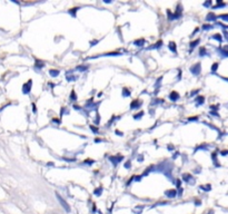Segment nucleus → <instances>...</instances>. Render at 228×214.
<instances>
[{"label": "nucleus", "mask_w": 228, "mask_h": 214, "mask_svg": "<svg viewBox=\"0 0 228 214\" xmlns=\"http://www.w3.org/2000/svg\"><path fill=\"white\" fill-rule=\"evenodd\" d=\"M56 196H57L58 202H59V203H60V205L62 206V208H64V210H65L66 212H68V213H69L71 210H70V206H69V204H68L67 202H66V200H65V198H62V196H61L59 193H57V192H56Z\"/></svg>", "instance_id": "nucleus-1"}, {"label": "nucleus", "mask_w": 228, "mask_h": 214, "mask_svg": "<svg viewBox=\"0 0 228 214\" xmlns=\"http://www.w3.org/2000/svg\"><path fill=\"white\" fill-rule=\"evenodd\" d=\"M181 17H183V7H181L180 3H178V5H177L176 10H175V12L171 15V21H173V20L180 19Z\"/></svg>", "instance_id": "nucleus-2"}, {"label": "nucleus", "mask_w": 228, "mask_h": 214, "mask_svg": "<svg viewBox=\"0 0 228 214\" xmlns=\"http://www.w3.org/2000/svg\"><path fill=\"white\" fill-rule=\"evenodd\" d=\"M189 71L194 75V76H199L200 73H201V64H200V62L194 64L193 66H190Z\"/></svg>", "instance_id": "nucleus-3"}, {"label": "nucleus", "mask_w": 228, "mask_h": 214, "mask_svg": "<svg viewBox=\"0 0 228 214\" xmlns=\"http://www.w3.org/2000/svg\"><path fill=\"white\" fill-rule=\"evenodd\" d=\"M31 87H32V79H29L26 84H23L22 87H21L22 94L23 95H29L30 94V91H31Z\"/></svg>", "instance_id": "nucleus-4"}, {"label": "nucleus", "mask_w": 228, "mask_h": 214, "mask_svg": "<svg viewBox=\"0 0 228 214\" xmlns=\"http://www.w3.org/2000/svg\"><path fill=\"white\" fill-rule=\"evenodd\" d=\"M122 159H124V156L120 155V154H118V155H113V156H110L109 157L110 163H111L114 166H117Z\"/></svg>", "instance_id": "nucleus-5"}, {"label": "nucleus", "mask_w": 228, "mask_h": 214, "mask_svg": "<svg viewBox=\"0 0 228 214\" xmlns=\"http://www.w3.org/2000/svg\"><path fill=\"white\" fill-rule=\"evenodd\" d=\"M183 181L186 182V183H188V184H195V178L193 177V175L191 174H189V173H184L183 174Z\"/></svg>", "instance_id": "nucleus-6"}, {"label": "nucleus", "mask_w": 228, "mask_h": 214, "mask_svg": "<svg viewBox=\"0 0 228 214\" xmlns=\"http://www.w3.org/2000/svg\"><path fill=\"white\" fill-rule=\"evenodd\" d=\"M168 98H169V101H179L180 95H179L178 91L173 90V91H170V94H169Z\"/></svg>", "instance_id": "nucleus-7"}, {"label": "nucleus", "mask_w": 228, "mask_h": 214, "mask_svg": "<svg viewBox=\"0 0 228 214\" xmlns=\"http://www.w3.org/2000/svg\"><path fill=\"white\" fill-rule=\"evenodd\" d=\"M165 195H166L168 198L176 197V196H177V190H176V188H170V190H167V191H165Z\"/></svg>", "instance_id": "nucleus-8"}, {"label": "nucleus", "mask_w": 228, "mask_h": 214, "mask_svg": "<svg viewBox=\"0 0 228 214\" xmlns=\"http://www.w3.org/2000/svg\"><path fill=\"white\" fill-rule=\"evenodd\" d=\"M141 104H142V101H139L138 98H137V99H134V101L130 103V109H138L139 107L141 106Z\"/></svg>", "instance_id": "nucleus-9"}, {"label": "nucleus", "mask_w": 228, "mask_h": 214, "mask_svg": "<svg viewBox=\"0 0 228 214\" xmlns=\"http://www.w3.org/2000/svg\"><path fill=\"white\" fill-rule=\"evenodd\" d=\"M195 103H196V106H201V105L205 104V97L204 96H197L195 98Z\"/></svg>", "instance_id": "nucleus-10"}, {"label": "nucleus", "mask_w": 228, "mask_h": 214, "mask_svg": "<svg viewBox=\"0 0 228 214\" xmlns=\"http://www.w3.org/2000/svg\"><path fill=\"white\" fill-rule=\"evenodd\" d=\"M66 78H67L68 81H75L77 80V76H75V75H72V71H67L66 73Z\"/></svg>", "instance_id": "nucleus-11"}, {"label": "nucleus", "mask_w": 228, "mask_h": 214, "mask_svg": "<svg viewBox=\"0 0 228 214\" xmlns=\"http://www.w3.org/2000/svg\"><path fill=\"white\" fill-rule=\"evenodd\" d=\"M168 49L170 50L171 52H174V54H177V45L175 41H169V44H168Z\"/></svg>", "instance_id": "nucleus-12"}, {"label": "nucleus", "mask_w": 228, "mask_h": 214, "mask_svg": "<svg viewBox=\"0 0 228 214\" xmlns=\"http://www.w3.org/2000/svg\"><path fill=\"white\" fill-rule=\"evenodd\" d=\"M134 45H135L136 47H142L144 45H146V39H144V38L136 39L135 41H134Z\"/></svg>", "instance_id": "nucleus-13"}, {"label": "nucleus", "mask_w": 228, "mask_h": 214, "mask_svg": "<svg viewBox=\"0 0 228 214\" xmlns=\"http://www.w3.org/2000/svg\"><path fill=\"white\" fill-rule=\"evenodd\" d=\"M163 40H158L156 44H154V46H149V47H147V49H159V48H161V46H163Z\"/></svg>", "instance_id": "nucleus-14"}, {"label": "nucleus", "mask_w": 228, "mask_h": 214, "mask_svg": "<svg viewBox=\"0 0 228 214\" xmlns=\"http://www.w3.org/2000/svg\"><path fill=\"white\" fill-rule=\"evenodd\" d=\"M121 95H122V97H125V98H127V97H130V95H131V90L129 89V88H122L121 89Z\"/></svg>", "instance_id": "nucleus-15"}, {"label": "nucleus", "mask_w": 228, "mask_h": 214, "mask_svg": "<svg viewBox=\"0 0 228 214\" xmlns=\"http://www.w3.org/2000/svg\"><path fill=\"white\" fill-rule=\"evenodd\" d=\"M45 67V62H41V60H36V62H35V69H37V70H40V69H42Z\"/></svg>", "instance_id": "nucleus-16"}, {"label": "nucleus", "mask_w": 228, "mask_h": 214, "mask_svg": "<svg viewBox=\"0 0 228 214\" xmlns=\"http://www.w3.org/2000/svg\"><path fill=\"white\" fill-rule=\"evenodd\" d=\"M206 20L209 21V23H210V21H216V20H217V16H216L214 12H209L208 15L206 16Z\"/></svg>", "instance_id": "nucleus-17"}, {"label": "nucleus", "mask_w": 228, "mask_h": 214, "mask_svg": "<svg viewBox=\"0 0 228 214\" xmlns=\"http://www.w3.org/2000/svg\"><path fill=\"white\" fill-rule=\"evenodd\" d=\"M103 192V186H99V187H97L93 190V195H95V196H101Z\"/></svg>", "instance_id": "nucleus-18"}, {"label": "nucleus", "mask_w": 228, "mask_h": 214, "mask_svg": "<svg viewBox=\"0 0 228 214\" xmlns=\"http://www.w3.org/2000/svg\"><path fill=\"white\" fill-rule=\"evenodd\" d=\"M59 74H60V71L58 70V69H50V70H49V75H50V77H52V78L58 77Z\"/></svg>", "instance_id": "nucleus-19"}, {"label": "nucleus", "mask_w": 228, "mask_h": 214, "mask_svg": "<svg viewBox=\"0 0 228 214\" xmlns=\"http://www.w3.org/2000/svg\"><path fill=\"white\" fill-rule=\"evenodd\" d=\"M224 7H226V3L223 2L222 0H217L216 1V6L212 7V9H218V8H224Z\"/></svg>", "instance_id": "nucleus-20"}, {"label": "nucleus", "mask_w": 228, "mask_h": 214, "mask_svg": "<svg viewBox=\"0 0 228 214\" xmlns=\"http://www.w3.org/2000/svg\"><path fill=\"white\" fill-rule=\"evenodd\" d=\"M199 42H200V39H199V38H198V39H196V40H194V41H191V42H190V44H189L190 51H191V50H193L194 48H196V46L198 45Z\"/></svg>", "instance_id": "nucleus-21"}, {"label": "nucleus", "mask_w": 228, "mask_h": 214, "mask_svg": "<svg viewBox=\"0 0 228 214\" xmlns=\"http://www.w3.org/2000/svg\"><path fill=\"white\" fill-rule=\"evenodd\" d=\"M199 188L201 191H205V192H209L212 191V185L210 184H206V185H200Z\"/></svg>", "instance_id": "nucleus-22"}, {"label": "nucleus", "mask_w": 228, "mask_h": 214, "mask_svg": "<svg viewBox=\"0 0 228 214\" xmlns=\"http://www.w3.org/2000/svg\"><path fill=\"white\" fill-rule=\"evenodd\" d=\"M144 115H145V113H144V112H142V110H140L139 113H137V114H135V115H134V119H135V120H139V119H141V118H142V116H144Z\"/></svg>", "instance_id": "nucleus-23"}, {"label": "nucleus", "mask_w": 228, "mask_h": 214, "mask_svg": "<svg viewBox=\"0 0 228 214\" xmlns=\"http://www.w3.org/2000/svg\"><path fill=\"white\" fill-rule=\"evenodd\" d=\"M87 69H88V66H87V65H79V66H77V67H76V70L81 71V73L86 71Z\"/></svg>", "instance_id": "nucleus-24"}, {"label": "nucleus", "mask_w": 228, "mask_h": 214, "mask_svg": "<svg viewBox=\"0 0 228 214\" xmlns=\"http://www.w3.org/2000/svg\"><path fill=\"white\" fill-rule=\"evenodd\" d=\"M79 9H80L79 7H76V8H72V9L68 10V13H69V15H71V16H72V17H74V18H75V17H76V12H77V11H78V10H79Z\"/></svg>", "instance_id": "nucleus-25"}, {"label": "nucleus", "mask_w": 228, "mask_h": 214, "mask_svg": "<svg viewBox=\"0 0 228 214\" xmlns=\"http://www.w3.org/2000/svg\"><path fill=\"white\" fill-rule=\"evenodd\" d=\"M212 28H214V26H212V23H205V25H202L201 26V29L206 30V31H207V30H212Z\"/></svg>", "instance_id": "nucleus-26"}, {"label": "nucleus", "mask_w": 228, "mask_h": 214, "mask_svg": "<svg viewBox=\"0 0 228 214\" xmlns=\"http://www.w3.org/2000/svg\"><path fill=\"white\" fill-rule=\"evenodd\" d=\"M212 38L215 39V40H217L218 42H222V41H223V37H222V35H220V34H215V35H212Z\"/></svg>", "instance_id": "nucleus-27"}, {"label": "nucleus", "mask_w": 228, "mask_h": 214, "mask_svg": "<svg viewBox=\"0 0 228 214\" xmlns=\"http://www.w3.org/2000/svg\"><path fill=\"white\" fill-rule=\"evenodd\" d=\"M142 208H144V205H140V206H136L135 208H134V213H136V214H141V212H142Z\"/></svg>", "instance_id": "nucleus-28"}, {"label": "nucleus", "mask_w": 228, "mask_h": 214, "mask_svg": "<svg viewBox=\"0 0 228 214\" xmlns=\"http://www.w3.org/2000/svg\"><path fill=\"white\" fill-rule=\"evenodd\" d=\"M218 50H219V51H220V52H222V54H223V56H224L225 58H226V57H227V56H228V52H227V46H225L224 48H218Z\"/></svg>", "instance_id": "nucleus-29"}, {"label": "nucleus", "mask_w": 228, "mask_h": 214, "mask_svg": "<svg viewBox=\"0 0 228 214\" xmlns=\"http://www.w3.org/2000/svg\"><path fill=\"white\" fill-rule=\"evenodd\" d=\"M218 67H219V62H214V64H212V69H210V70H212V74H215L216 71H217V69H218Z\"/></svg>", "instance_id": "nucleus-30"}, {"label": "nucleus", "mask_w": 228, "mask_h": 214, "mask_svg": "<svg viewBox=\"0 0 228 214\" xmlns=\"http://www.w3.org/2000/svg\"><path fill=\"white\" fill-rule=\"evenodd\" d=\"M120 55H121V52L114 51V52H107V54H103V55H101V56H105V57H110V56H120Z\"/></svg>", "instance_id": "nucleus-31"}, {"label": "nucleus", "mask_w": 228, "mask_h": 214, "mask_svg": "<svg viewBox=\"0 0 228 214\" xmlns=\"http://www.w3.org/2000/svg\"><path fill=\"white\" fill-rule=\"evenodd\" d=\"M70 101H77V95H76V91L72 89L71 90V93H70Z\"/></svg>", "instance_id": "nucleus-32"}, {"label": "nucleus", "mask_w": 228, "mask_h": 214, "mask_svg": "<svg viewBox=\"0 0 228 214\" xmlns=\"http://www.w3.org/2000/svg\"><path fill=\"white\" fill-rule=\"evenodd\" d=\"M207 148H208V145H205V144H204V145H199V146H197L196 148H195V152H194V153H196L197 151H198V149H202V151H206Z\"/></svg>", "instance_id": "nucleus-33"}, {"label": "nucleus", "mask_w": 228, "mask_h": 214, "mask_svg": "<svg viewBox=\"0 0 228 214\" xmlns=\"http://www.w3.org/2000/svg\"><path fill=\"white\" fill-rule=\"evenodd\" d=\"M206 54H207V50H206V47H200V49H199V56L200 57H202V56H205Z\"/></svg>", "instance_id": "nucleus-34"}, {"label": "nucleus", "mask_w": 228, "mask_h": 214, "mask_svg": "<svg viewBox=\"0 0 228 214\" xmlns=\"http://www.w3.org/2000/svg\"><path fill=\"white\" fill-rule=\"evenodd\" d=\"M223 19L224 21H227L228 20V15L227 13H224V15H219V16H217V19Z\"/></svg>", "instance_id": "nucleus-35"}, {"label": "nucleus", "mask_w": 228, "mask_h": 214, "mask_svg": "<svg viewBox=\"0 0 228 214\" xmlns=\"http://www.w3.org/2000/svg\"><path fill=\"white\" fill-rule=\"evenodd\" d=\"M124 167H125L126 169H131V162H130V161H127V162H125V164H124Z\"/></svg>", "instance_id": "nucleus-36"}, {"label": "nucleus", "mask_w": 228, "mask_h": 214, "mask_svg": "<svg viewBox=\"0 0 228 214\" xmlns=\"http://www.w3.org/2000/svg\"><path fill=\"white\" fill-rule=\"evenodd\" d=\"M151 169H152V166H150V167H147V169H145V172L142 173V175H141V176H147L148 174H149V173H150Z\"/></svg>", "instance_id": "nucleus-37"}, {"label": "nucleus", "mask_w": 228, "mask_h": 214, "mask_svg": "<svg viewBox=\"0 0 228 214\" xmlns=\"http://www.w3.org/2000/svg\"><path fill=\"white\" fill-rule=\"evenodd\" d=\"M174 183L176 184V188H180V187H181V181H180L179 178H177L176 181H174Z\"/></svg>", "instance_id": "nucleus-38"}, {"label": "nucleus", "mask_w": 228, "mask_h": 214, "mask_svg": "<svg viewBox=\"0 0 228 214\" xmlns=\"http://www.w3.org/2000/svg\"><path fill=\"white\" fill-rule=\"evenodd\" d=\"M90 130H91V132H92L93 134H98V127H97V126L90 125Z\"/></svg>", "instance_id": "nucleus-39"}, {"label": "nucleus", "mask_w": 228, "mask_h": 214, "mask_svg": "<svg viewBox=\"0 0 228 214\" xmlns=\"http://www.w3.org/2000/svg\"><path fill=\"white\" fill-rule=\"evenodd\" d=\"M93 163H95V161H93V159H85L84 164H86V165H92Z\"/></svg>", "instance_id": "nucleus-40"}, {"label": "nucleus", "mask_w": 228, "mask_h": 214, "mask_svg": "<svg viewBox=\"0 0 228 214\" xmlns=\"http://www.w3.org/2000/svg\"><path fill=\"white\" fill-rule=\"evenodd\" d=\"M168 202H159V203H156V204L152 205V208H155V206H163V205H167Z\"/></svg>", "instance_id": "nucleus-41"}, {"label": "nucleus", "mask_w": 228, "mask_h": 214, "mask_svg": "<svg viewBox=\"0 0 228 214\" xmlns=\"http://www.w3.org/2000/svg\"><path fill=\"white\" fill-rule=\"evenodd\" d=\"M93 122H95V125H98L99 124V122H100V116H99V114H97L96 115V119H93Z\"/></svg>", "instance_id": "nucleus-42"}, {"label": "nucleus", "mask_w": 228, "mask_h": 214, "mask_svg": "<svg viewBox=\"0 0 228 214\" xmlns=\"http://www.w3.org/2000/svg\"><path fill=\"white\" fill-rule=\"evenodd\" d=\"M161 79H163V77H159V78H158V79H157V81H156V84H155V86H156V87H157V89H158V87H159V86H160Z\"/></svg>", "instance_id": "nucleus-43"}, {"label": "nucleus", "mask_w": 228, "mask_h": 214, "mask_svg": "<svg viewBox=\"0 0 228 214\" xmlns=\"http://www.w3.org/2000/svg\"><path fill=\"white\" fill-rule=\"evenodd\" d=\"M98 41H99L98 39H95V40H91V41H90V46H91V47H93V46H96L97 44H98Z\"/></svg>", "instance_id": "nucleus-44"}, {"label": "nucleus", "mask_w": 228, "mask_h": 214, "mask_svg": "<svg viewBox=\"0 0 228 214\" xmlns=\"http://www.w3.org/2000/svg\"><path fill=\"white\" fill-rule=\"evenodd\" d=\"M137 161H138V162H144V155H142V154H139V155L137 156Z\"/></svg>", "instance_id": "nucleus-45"}, {"label": "nucleus", "mask_w": 228, "mask_h": 214, "mask_svg": "<svg viewBox=\"0 0 228 214\" xmlns=\"http://www.w3.org/2000/svg\"><path fill=\"white\" fill-rule=\"evenodd\" d=\"M96 212H97V205L93 203V204H92V208H91V213L95 214Z\"/></svg>", "instance_id": "nucleus-46"}, {"label": "nucleus", "mask_w": 228, "mask_h": 214, "mask_svg": "<svg viewBox=\"0 0 228 214\" xmlns=\"http://www.w3.org/2000/svg\"><path fill=\"white\" fill-rule=\"evenodd\" d=\"M115 133H116V135H117V136H124V133H122V132H120L119 130H116Z\"/></svg>", "instance_id": "nucleus-47"}, {"label": "nucleus", "mask_w": 228, "mask_h": 214, "mask_svg": "<svg viewBox=\"0 0 228 214\" xmlns=\"http://www.w3.org/2000/svg\"><path fill=\"white\" fill-rule=\"evenodd\" d=\"M199 93V89H196V90H191V93H190V96L193 97V96H195V95H197Z\"/></svg>", "instance_id": "nucleus-48"}, {"label": "nucleus", "mask_w": 228, "mask_h": 214, "mask_svg": "<svg viewBox=\"0 0 228 214\" xmlns=\"http://www.w3.org/2000/svg\"><path fill=\"white\" fill-rule=\"evenodd\" d=\"M212 2L210 1V0H208V1H206L205 3H204V6L205 7H212Z\"/></svg>", "instance_id": "nucleus-49"}, {"label": "nucleus", "mask_w": 228, "mask_h": 214, "mask_svg": "<svg viewBox=\"0 0 228 214\" xmlns=\"http://www.w3.org/2000/svg\"><path fill=\"white\" fill-rule=\"evenodd\" d=\"M164 101H159V99H154V101H152V105H158L160 104V103H163Z\"/></svg>", "instance_id": "nucleus-50"}, {"label": "nucleus", "mask_w": 228, "mask_h": 214, "mask_svg": "<svg viewBox=\"0 0 228 214\" xmlns=\"http://www.w3.org/2000/svg\"><path fill=\"white\" fill-rule=\"evenodd\" d=\"M188 120H189V122H196V120H198V117H197V116H195V117H189V118H188Z\"/></svg>", "instance_id": "nucleus-51"}, {"label": "nucleus", "mask_w": 228, "mask_h": 214, "mask_svg": "<svg viewBox=\"0 0 228 214\" xmlns=\"http://www.w3.org/2000/svg\"><path fill=\"white\" fill-rule=\"evenodd\" d=\"M141 177H142L141 175H138V176H134V178H135V181H136V182H140V181H141Z\"/></svg>", "instance_id": "nucleus-52"}, {"label": "nucleus", "mask_w": 228, "mask_h": 214, "mask_svg": "<svg viewBox=\"0 0 228 214\" xmlns=\"http://www.w3.org/2000/svg\"><path fill=\"white\" fill-rule=\"evenodd\" d=\"M52 122H54V123H56V124H58V125H59V124L61 123L59 118H52Z\"/></svg>", "instance_id": "nucleus-53"}, {"label": "nucleus", "mask_w": 228, "mask_h": 214, "mask_svg": "<svg viewBox=\"0 0 228 214\" xmlns=\"http://www.w3.org/2000/svg\"><path fill=\"white\" fill-rule=\"evenodd\" d=\"M132 181H134V176H132V177H130V180H128V181H127L126 185H127V186H129V184H131V182H132Z\"/></svg>", "instance_id": "nucleus-54"}, {"label": "nucleus", "mask_w": 228, "mask_h": 214, "mask_svg": "<svg viewBox=\"0 0 228 214\" xmlns=\"http://www.w3.org/2000/svg\"><path fill=\"white\" fill-rule=\"evenodd\" d=\"M195 205H196V206H200V205H201V201L196 200V201H195Z\"/></svg>", "instance_id": "nucleus-55"}, {"label": "nucleus", "mask_w": 228, "mask_h": 214, "mask_svg": "<svg viewBox=\"0 0 228 214\" xmlns=\"http://www.w3.org/2000/svg\"><path fill=\"white\" fill-rule=\"evenodd\" d=\"M72 108H74L75 110H80V109H81L80 106H78V105H74V106H72Z\"/></svg>", "instance_id": "nucleus-56"}, {"label": "nucleus", "mask_w": 228, "mask_h": 214, "mask_svg": "<svg viewBox=\"0 0 228 214\" xmlns=\"http://www.w3.org/2000/svg\"><path fill=\"white\" fill-rule=\"evenodd\" d=\"M65 159V161H66V162H69V163H71V162H75V161H76V159H75V158H64Z\"/></svg>", "instance_id": "nucleus-57"}, {"label": "nucleus", "mask_w": 228, "mask_h": 214, "mask_svg": "<svg viewBox=\"0 0 228 214\" xmlns=\"http://www.w3.org/2000/svg\"><path fill=\"white\" fill-rule=\"evenodd\" d=\"M220 154H222L223 156H226V155H227V154H228V152H227V151H226V149H224V151H222V152H220Z\"/></svg>", "instance_id": "nucleus-58"}, {"label": "nucleus", "mask_w": 228, "mask_h": 214, "mask_svg": "<svg viewBox=\"0 0 228 214\" xmlns=\"http://www.w3.org/2000/svg\"><path fill=\"white\" fill-rule=\"evenodd\" d=\"M31 107H32V112H33V113H37V108H36V105L32 104Z\"/></svg>", "instance_id": "nucleus-59"}, {"label": "nucleus", "mask_w": 228, "mask_h": 214, "mask_svg": "<svg viewBox=\"0 0 228 214\" xmlns=\"http://www.w3.org/2000/svg\"><path fill=\"white\" fill-rule=\"evenodd\" d=\"M178 156H179V153H178V152H176V153H175V154H174V155H173V158H174V159H176L177 157H178Z\"/></svg>", "instance_id": "nucleus-60"}, {"label": "nucleus", "mask_w": 228, "mask_h": 214, "mask_svg": "<svg viewBox=\"0 0 228 214\" xmlns=\"http://www.w3.org/2000/svg\"><path fill=\"white\" fill-rule=\"evenodd\" d=\"M100 142H103L101 138H95V143H100Z\"/></svg>", "instance_id": "nucleus-61"}, {"label": "nucleus", "mask_w": 228, "mask_h": 214, "mask_svg": "<svg viewBox=\"0 0 228 214\" xmlns=\"http://www.w3.org/2000/svg\"><path fill=\"white\" fill-rule=\"evenodd\" d=\"M167 148H168V149H169V151H173V149H174V148H175V147H174V146H173V145H168V147H167Z\"/></svg>", "instance_id": "nucleus-62"}, {"label": "nucleus", "mask_w": 228, "mask_h": 214, "mask_svg": "<svg viewBox=\"0 0 228 214\" xmlns=\"http://www.w3.org/2000/svg\"><path fill=\"white\" fill-rule=\"evenodd\" d=\"M55 164H54V162H50V163H47V166H54Z\"/></svg>", "instance_id": "nucleus-63"}, {"label": "nucleus", "mask_w": 228, "mask_h": 214, "mask_svg": "<svg viewBox=\"0 0 228 214\" xmlns=\"http://www.w3.org/2000/svg\"><path fill=\"white\" fill-rule=\"evenodd\" d=\"M208 214H214V210H210V211L208 212Z\"/></svg>", "instance_id": "nucleus-64"}]
</instances>
